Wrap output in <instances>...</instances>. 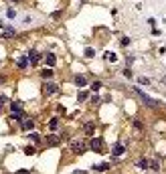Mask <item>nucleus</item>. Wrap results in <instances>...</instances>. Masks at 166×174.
<instances>
[{
  "label": "nucleus",
  "mask_w": 166,
  "mask_h": 174,
  "mask_svg": "<svg viewBox=\"0 0 166 174\" xmlns=\"http://www.w3.org/2000/svg\"><path fill=\"white\" fill-rule=\"evenodd\" d=\"M69 148H71V152H75V154H85L87 144H85V140H71L69 142Z\"/></svg>",
  "instance_id": "obj_1"
},
{
  "label": "nucleus",
  "mask_w": 166,
  "mask_h": 174,
  "mask_svg": "<svg viewBox=\"0 0 166 174\" xmlns=\"http://www.w3.org/2000/svg\"><path fill=\"white\" fill-rule=\"evenodd\" d=\"M136 93H138L140 97L144 99V103H146V105H150V107H156V105H158V101H156V99H152V97H148V95L144 93L142 89H138V87H136Z\"/></svg>",
  "instance_id": "obj_2"
},
{
  "label": "nucleus",
  "mask_w": 166,
  "mask_h": 174,
  "mask_svg": "<svg viewBox=\"0 0 166 174\" xmlns=\"http://www.w3.org/2000/svg\"><path fill=\"white\" fill-rule=\"evenodd\" d=\"M16 37V31L10 27H2L0 28V39H14Z\"/></svg>",
  "instance_id": "obj_3"
},
{
  "label": "nucleus",
  "mask_w": 166,
  "mask_h": 174,
  "mask_svg": "<svg viewBox=\"0 0 166 174\" xmlns=\"http://www.w3.org/2000/svg\"><path fill=\"white\" fill-rule=\"evenodd\" d=\"M89 148H91L93 152L101 154V152H103V140H99V138H93V140H91V144H89Z\"/></svg>",
  "instance_id": "obj_4"
},
{
  "label": "nucleus",
  "mask_w": 166,
  "mask_h": 174,
  "mask_svg": "<svg viewBox=\"0 0 166 174\" xmlns=\"http://www.w3.org/2000/svg\"><path fill=\"white\" fill-rule=\"evenodd\" d=\"M43 91H45V95H53V93H57V91H59V87L55 85V83H47Z\"/></svg>",
  "instance_id": "obj_5"
},
{
  "label": "nucleus",
  "mask_w": 166,
  "mask_h": 174,
  "mask_svg": "<svg viewBox=\"0 0 166 174\" xmlns=\"http://www.w3.org/2000/svg\"><path fill=\"white\" fill-rule=\"evenodd\" d=\"M47 142H49L51 146H57V144L61 142V138H59L57 134H51V136H47Z\"/></svg>",
  "instance_id": "obj_6"
},
{
  "label": "nucleus",
  "mask_w": 166,
  "mask_h": 174,
  "mask_svg": "<svg viewBox=\"0 0 166 174\" xmlns=\"http://www.w3.org/2000/svg\"><path fill=\"white\" fill-rule=\"evenodd\" d=\"M39 59H41V55L37 53V51H31V53H28V61H31V63H39Z\"/></svg>",
  "instance_id": "obj_7"
},
{
  "label": "nucleus",
  "mask_w": 166,
  "mask_h": 174,
  "mask_svg": "<svg viewBox=\"0 0 166 174\" xmlns=\"http://www.w3.org/2000/svg\"><path fill=\"white\" fill-rule=\"evenodd\" d=\"M33 127H34V121L31 118H27V120L22 121V130H33Z\"/></svg>",
  "instance_id": "obj_8"
},
{
  "label": "nucleus",
  "mask_w": 166,
  "mask_h": 174,
  "mask_svg": "<svg viewBox=\"0 0 166 174\" xmlns=\"http://www.w3.org/2000/svg\"><path fill=\"white\" fill-rule=\"evenodd\" d=\"M112 152H113V156H122L124 154V146H122V144H116Z\"/></svg>",
  "instance_id": "obj_9"
},
{
  "label": "nucleus",
  "mask_w": 166,
  "mask_h": 174,
  "mask_svg": "<svg viewBox=\"0 0 166 174\" xmlns=\"http://www.w3.org/2000/svg\"><path fill=\"white\" fill-rule=\"evenodd\" d=\"M148 166L152 168L154 172H158V170H160V164H158V160H150V162H148Z\"/></svg>",
  "instance_id": "obj_10"
},
{
  "label": "nucleus",
  "mask_w": 166,
  "mask_h": 174,
  "mask_svg": "<svg viewBox=\"0 0 166 174\" xmlns=\"http://www.w3.org/2000/svg\"><path fill=\"white\" fill-rule=\"evenodd\" d=\"M75 83L79 87H85V77H83V75H77V77H75Z\"/></svg>",
  "instance_id": "obj_11"
},
{
  "label": "nucleus",
  "mask_w": 166,
  "mask_h": 174,
  "mask_svg": "<svg viewBox=\"0 0 166 174\" xmlns=\"http://www.w3.org/2000/svg\"><path fill=\"white\" fill-rule=\"evenodd\" d=\"M95 170H99V172H103V170H109V164L107 162H103V164H97V166H93Z\"/></svg>",
  "instance_id": "obj_12"
},
{
  "label": "nucleus",
  "mask_w": 166,
  "mask_h": 174,
  "mask_svg": "<svg viewBox=\"0 0 166 174\" xmlns=\"http://www.w3.org/2000/svg\"><path fill=\"white\" fill-rule=\"evenodd\" d=\"M27 65H28V59H27V57H20V59H18V67H20V69H24Z\"/></svg>",
  "instance_id": "obj_13"
},
{
  "label": "nucleus",
  "mask_w": 166,
  "mask_h": 174,
  "mask_svg": "<svg viewBox=\"0 0 166 174\" xmlns=\"http://www.w3.org/2000/svg\"><path fill=\"white\" fill-rule=\"evenodd\" d=\"M47 63H49V65H55V63H57V57H55V55H47Z\"/></svg>",
  "instance_id": "obj_14"
},
{
  "label": "nucleus",
  "mask_w": 166,
  "mask_h": 174,
  "mask_svg": "<svg viewBox=\"0 0 166 174\" xmlns=\"http://www.w3.org/2000/svg\"><path fill=\"white\" fill-rule=\"evenodd\" d=\"M10 109H12V114H20V105L18 103H10Z\"/></svg>",
  "instance_id": "obj_15"
},
{
  "label": "nucleus",
  "mask_w": 166,
  "mask_h": 174,
  "mask_svg": "<svg viewBox=\"0 0 166 174\" xmlns=\"http://www.w3.org/2000/svg\"><path fill=\"white\" fill-rule=\"evenodd\" d=\"M43 77H45V79L53 77V71H51V69H45V71H43Z\"/></svg>",
  "instance_id": "obj_16"
},
{
  "label": "nucleus",
  "mask_w": 166,
  "mask_h": 174,
  "mask_svg": "<svg viewBox=\"0 0 166 174\" xmlns=\"http://www.w3.org/2000/svg\"><path fill=\"white\" fill-rule=\"evenodd\" d=\"M24 154L33 156V154H34V148H33V146H27V148H24Z\"/></svg>",
  "instance_id": "obj_17"
},
{
  "label": "nucleus",
  "mask_w": 166,
  "mask_h": 174,
  "mask_svg": "<svg viewBox=\"0 0 166 174\" xmlns=\"http://www.w3.org/2000/svg\"><path fill=\"white\" fill-rule=\"evenodd\" d=\"M57 126H59V121L55 120V118H53V120H51V121H49V127H51V130H55V127H57Z\"/></svg>",
  "instance_id": "obj_18"
},
{
  "label": "nucleus",
  "mask_w": 166,
  "mask_h": 174,
  "mask_svg": "<svg viewBox=\"0 0 166 174\" xmlns=\"http://www.w3.org/2000/svg\"><path fill=\"white\" fill-rule=\"evenodd\" d=\"M31 140H33V142H37V144H39V142H41V136H39V134H31Z\"/></svg>",
  "instance_id": "obj_19"
},
{
  "label": "nucleus",
  "mask_w": 166,
  "mask_h": 174,
  "mask_svg": "<svg viewBox=\"0 0 166 174\" xmlns=\"http://www.w3.org/2000/svg\"><path fill=\"white\" fill-rule=\"evenodd\" d=\"M140 83H142V85H148L150 79H148V77H140Z\"/></svg>",
  "instance_id": "obj_20"
},
{
  "label": "nucleus",
  "mask_w": 166,
  "mask_h": 174,
  "mask_svg": "<svg viewBox=\"0 0 166 174\" xmlns=\"http://www.w3.org/2000/svg\"><path fill=\"white\" fill-rule=\"evenodd\" d=\"M85 132H87V134H93V126H91V124H87V126H85Z\"/></svg>",
  "instance_id": "obj_21"
},
{
  "label": "nucleus",
  "mask_w": 166,
  "mask_h": 174,
  "mask_svg": "<svg viewBox=\"0 0 166 174\" xmlns=\"http://www.w3.org/2000/svg\"><path fill=\"white\" fill-rule=\"evenodd\" d=\"M85 57H93V49H85Z\"/></svg>",
  "instance_id": "obj_22"
},
{
  "label": "nucleus",
  "mask_w": 166,
  "mask_h": 174,
  "mask_svg": "<svg viewBox=\"0 0 166 174\" xmlns=\"http://www.w3.org/2000/svg\"><path fill=\"white\" fill-rule=\"evenodd\" d=\"M85 97H87L85 91H79V101H85Z\"/></svg>",
  "instance_id": "obj_23"
},
{
  "label": "nucleus",
  "mask_w": 166,
  "mask_h": 174,
  "mask_svg": "<svg viewBox=\"0 0 166 174\" xmlns=\"http://www.w3.org/2000/svg\"><path fill=\"white\" fill-rule=\"evenodd\" d=\"M140 168H148V160H140Z\"/></svg>",
  "instance_id": "obj_24"
},
{
  "label": "nucleus",
  "mask_w": 166,
  "mask_h": 174,
  "mask_svg": "<svg viewBox=\"0 0 166 174\" xmlns=\"http://www.w3.org/2000/svg\"><path fill=\"white\" fill-rule=\"evenodd\" d=\"M16 174H28V170H18Z\"/></svg>",
  "instance_id": "obj_25"
},
{
  "label": "nucleus",
  "mask_w": 166,
  "mask_h": 174,
  "mask_svg": "<svg viewBox=\"0 0 166 174\" xmlns=\"http://www.w3.org/2000/svg\"><path fill=\"white\" fill-rule=\"evenodd\" d=\"M4 101H6V97H0V107H2V103H4Z\"/></svg>",
  "instance_id": "obj_26"
},
{
  "label": "nucleus",
  "mask_w": 166,
  "mask_h": 174,
  "mask_svg": "<svg viewBox=\"0 0 166 174\" xmlns=\"http://www.w3.org/2000/svg\"><path fill=\"white\" fill-rule=\"evenodd\" d=\"M75 174H85V172H83V170H77V172H75Z\"/></svg>",
  "instance_id": "obj_27"
},
{
  "label": "nucleus",
  "mask_w": 166,
  "mask_h": 174,
  "mask_svg": "<svg viewBox=\"0 0 166 174\" xmlns=\"http://www.w3.org/2000/svg\"><path fill=\"white\" fill-rule=\"evenodd\" d=\"M0 28H2V22H0Z\"/></svg>",
  "instance_id": "obj_28"
}]
</instances>
